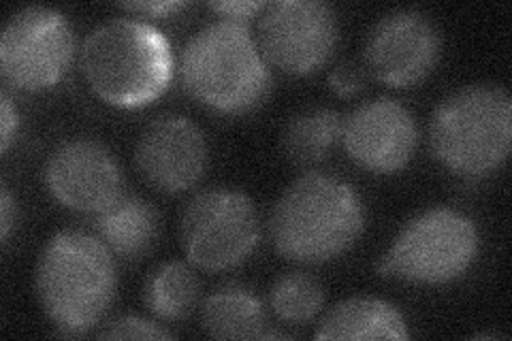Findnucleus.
Here are the masks:
<instances>
[{"label":"nucleus","mask_w":512,"mask_h":341,"mask_svg":"<svg viewBox=\"0 0 512 341\" xmlns=\"http://www.w3.org/2000/svg\"><path fill=\"white\" fill-rule=\"evenodd\" d=\"M348 158L367 173L393 175L406 169L419 145L414 113L391 96H378L352 109L342 122Z\"/></svg>","instance_id":"nucleus-12"},{"label":"nucleus","mask_w":512,"mask_h":341,"mask_svg":"<svg viewBox=\"0 0 512 341\" xmlns=\"http://www.w3.org/2000/svg\"><path fill=\"white\" fill-rule=\"evenodd\" d=\"M316 339H408L406 318L397 307L376 297H350L320 318Z\"/></svg>","instance_id":"nucleus-14"},{"label":"nucleus","mask_w":512,"mask_h":341,"mask_svg":"<svg viewBox=\"0 0 512 341\" xmlns=\"http://www.w3.org/2000/svg\"><path fill=\"white\" fill-rule=\"evenodd\" d=\"M43 184L64 209L99 216L124 197V173L103 143L69 139L50 152Z\"/></svg>","instance_id":"nucleus-11"},{"label":"nucleus","mask_w":512,"mask_h":341,"mask_svg":"<svg viewBox=\"0 0 512 341\" xmlns=\"http://www.w3.org/2000/svg\"><path fill=\"white\" fill-rule=\"evenodd\" d=\"M338 39V13L323 0L267 3L256 26V45L269 69L295 77L323 69L338 47Z\"/></svg>","instance_id":"nucleus-9"},{"label":"nucleus","mask_w":512,"mask_h":341,"mask_svg":"<svg viewBox=\"0 0 512 341\" xmlns=\"http://www.w3.org/2000/svg\"><path fill=\"white\" fill-rule=\"evenodd\" d=\"M365 220L363 199L346 180L308 171L280 194L267 231L286 261L325 265L357 246Z\"/></svg>","instance_id":"nucleus-1"},{"label":"nucleus","mask_w":512,"mask_h":341,"mask_svg":"<svg viewBox=\"0 0 512 341\" xmlns=\"http://www.w3.org/2000/svg\"><path fill=\"white\" fill-rule=\"evenodd\" d=\"M88 88L118 109H141L163 96L175 77L169 39L154 24L114 18L88 32L79 47Z\"/></svg>","instance_id":"nucleus-3"},{"label":"nucleus","mask_w":512,"mask_h":341,"mask_svg":"<svg viewBox=\"0 0 512 341\" xmlns=\"http://www.w3.org/2000/svg\"><path fill=\"white\" fill-rule=\"evenodd\" d=\"M75 58V30L58 9L32 5L13 13L0 35V73L20 92L58 86Z\"/></svg>","instance_id":"nucleus-8"},{"label":"nucleus","mask_w":512,"mask_h":341,"mask_svg":"<svg viewBox=\"0 0 512 341\" xmlns=\"http://www.w3.org/2000/svg\"><path fill=\"white\" fill-rule=\"evenodd\" d=\"M512 99L498 84H470L448 94L429 122V150L461 180H483L510 156Z\"/></svg>","instance_id":"nucleus-5"},{"label":"nucleus","mask_w":512,"mask_h":341,"mask_svg":"<svg viewBox=\"0 0 512 341\" xmlns=\"http://www.w3.org/2000/svg\"><path fill=\"white\" fill-rule=\"evenodd\" d=\"M114 254L86 231L64 229L45 243L35 267V295L60 335L82 337L116 299Z\"/></svg>","instance_id":"nucleus-2"},{"label":"nucleus","mask_w":512,"mask_h":341,"mask_svg":"<svg viewBox=\"0 0 512 341\" xmlns=\"http://www.w3.org/2000/svg\"><path fill=\"white\" fill-rule=\"evenodd\" d=\"M126 11H133L137 15H146V18H169L175 11H182L186 3H178V0H165V3H154V0H148V3H122L120 5Z\"/></svg>","instance_id":"nucleus-24"},{"label":"nucleus","mask_w":512,"mask_h":341,"mask_svg":"<svg viewBox=\"0 0 512 341\" xmlns=\"http://www.w3.org/2000/svg\"><path fill=\"white\" fill-rule=\"evenodd\" d=\"M99 337L101 339H154V341H160V339H173L175 335L156 320L135 316V314H126V316H120L116 320H111L109 324H105V329H101Z\"/></svg>","instance_id":"nucleus-20"},{"label":"nucleus","mask_w":512,"mask_h":341,"mask_svg":"<svg viewBox=\"0 0 512 341\" xmlns=\"http://www.w3.org/2000/svg\"><path fill=\"white\" fill-rule=\"evenodd\" d=\"M365 69H361L355 62H342L329 73V88L342 96V99H350V96L359 94L365 88Z\"/></svg>","instance_id":"nucleus-21"},{"label":"nucleus","mask_w":512,"mask_h":341,"mask_svg":"<svg viewBox=\"0 0 512 341\" xmlns=\"http://www.w3.org/2000/svg\"><path fill=\"white\" fill-rule=\"evenodd\" d=\"M201 329L212 339H265L263 301L242 284H224L201 303Z\"/></svg>","instance_id":"nucleus-15"},{"label":"nucleus","mask_w":512,"mask_h":341,"mask_svg":"<svg viewBox=\"0 0 512 341\" xmlns=\"http://www.w3.org/2000/svg\"><path fill=\"white\" fill-rule=\"evenodd\" d=\"M201 284L195 269L184 261H167L150 271L143 284V305L163 322L186 320L199 303Z\"/></svg>","instance_id":"nucleus-18"},{"label":"nucleus","mask_w":512,"mask_h":341,"mask_svg":"<svg viewBox=\"0 0 512 341\" xmlns=\"http://www.w3.org/2000/svg\"><path fill=\"white\" fill-rule=\"evenodd\" d=\"M259 241V211L242 190L207 188L182 209L180 243L188 263L197 269H235L248 261Z\"/></svg>","instance_id":"nucleus-7"},{"label":"nucleus","mask_w":512,"mask_h":341,"mask_svg":"<svg viewBox=\"0 0 512 341\" xmlns=\"http://www.w3.org/2000/svg\"><path fill=\"white\" fill-rule=\"evenodd\" d=\"M342 118L338 111L312 107L295 113L282 128V154L299 169L323 165L342 139Z\"/></svg>","instance_id":"nucleus-17"},{"label":"nucleus","mask_w":512,"mask_h":341,"mask_svg":"<svg viewBox=\"0 0 512 341\" xmlns=\"http://www.w3.org/2000/svg\"><path fill=\"white\" fill-rule=\"evenodd\" d=\"M20 131V111L7 90L0 94V152L7 154Z\"/></svg>","instance_id":"nucleus-22"},{"label":"nucleus","mask_w":512,"mask_h":341,"mask_svg":"<svg viewBox=\"0 0 512 341\" xmlns=\"http://www.w3.org/2000/svg\"><path fill=\"white\" fill-rule=\"evenodd\" d=\"M180 81L190 99L220 116H246L271 92V71L244 22L216 20L188 39Z\"/></svg>","instance_id":"nucleus-4"},{"label":"nucleus","mask_w":512,"mask_h":341,"mask_svg":"<svg viewBox=\"0 0 512 341\" xmlns=\"http://www.w3.org/2000/svg\"><path fill=\"white\" fill-rule=\"evenodd\" d=\"M267 3L263 0H222V3H210V9L216 11L222 20H235V22H248L256 15H261Z\"/></svg>","instance_id":"nucleus-23"},{"label":"nucleus","mask_w":512,"mask_h":341,"mask_svg":"<svg viewBox=\"0 0 512 341\" xmlns=\"http://www.w3.org/2000/svg\"><path fill=\"white\" fill-rule=\"evenodd\" d=\"M442 54L436 22L419 9L389 11L370 28L363 58L370 73L393 88H412L434 73Z\"/></svg>","instance_id":"nucleus-10"},{"label":"nucleus","mask_w":512,"mask_h":341,"mask_svg":"<svg viewBox=\"0 0 512 341\" xmlns=\"http://www.w3.org/2000/svg\"><path fill=\"white\" fill-rule=\"evenodd\" d=\"M135 165L158 192L182 194L207 173L210 143L190 118L165 113L143 128L135 145Z\"/></svg>","instance_id":"nucleus-13"},{"label":"nucleus","mask_w":512,"mask_h":341,"mask_svg":"<svg viewBox=\"0 0 512 341\" xmlns=\"http://www.w3.org/2000/svg\"><path fill=\"white\" fill-rule=\"evenodd\" d=\"M478 248L480 235L470 216L451 207H429L402 226L376 271L416 286L451 284L468 273Z\"/></svg>","instance_id":"nucleus-6"},{"label":"nucleus","mask_w":512,"mask_h":341,"mask_svg":"<svg viewBox=\"0 0 512 341\" xmlns=\"http://www.w3.org/2000/svg\"><path fill=\"white\" fill-rule=\"evenodd\" d=\"M325 288L306 271L284 273L269 288V307L286 324H306L325 307Z\"/></svg>","instance_id":"nucleus-19"},{"label":"nucleus","mask_w":512,"mask_h":341,"mask_svg":"<svg viewBox=\"0 0 512 341\" xmlns=\"http://www.w3.org/2000/svg\"><path fill=\"white\" fill-rule=\"evenodd\" d=\"M15 222H18V205H15L9 188L3 186L0 190V241L3 246H7L11 239Z\"/></svg>","instance_id":"nucleus-25"},{"label":"nucleus","mask_w":512,"mask_h":341,"mask_svg":"<svg viewBox=\"0 0 512 341\" xmlns=\"http://www.w3.org/2000/svg\"><path fill=\"white\" fill-rule=\"evenodd\" d=\"M94 231L122 261H139L156 243L160 231L158 211L141 197H122L96 216Z\"/></svg>","instance_id":"nucleus-16"}]
</instances>
